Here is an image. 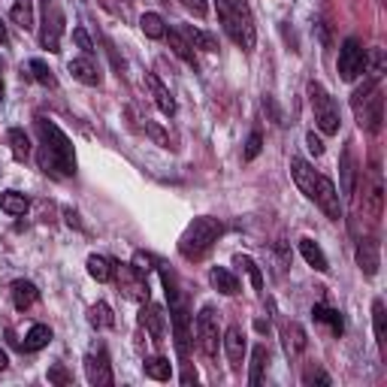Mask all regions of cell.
I'll list each match as a JSON object with an SVG mask.
<instances>
[{"label": "cell", "instance_id": "1", "mask_svg": "<svg viewBox=\"0 0 387 387\" xmlns=\"http://www.w3.org/2000/svg\"><path fill=\"white\" fill-rule=\"evenodd\" d=\"M37 137H39V148H37V164L46 176L52 179H70L76 176V151L70 137L61 130L52 118L37 115Z\"/></svg>", "mask_w": 387, "mask_h": 387}, {"label": "cell", "instance_id": "2", "mask_svg": "<svg viewBox=\"0 0 387 387\" xmlns=\"http://www.w3.org/2000/svg\"><path fill=\"white\" fill-rule=\"evenodd\" d=\"M160 281H164L167 300H170V324H172V339H176V351L179 360L185 366L182 372V384H197V372H191L188 366V348H191V330H188V309L185 300H182V291L176 284V276L170 272V267H160Z\"/></svg>", "mask_w": 387, "mask_h": 387}, {"label": "cell", "instance_id": "3", "mask_svg": "<svg viewBox=\"0 0 387 387\" xmlns=\"http://www.w3.org/2000/svg\"><path fill=\"white\" fill-rule=\"evenodd\" d=\"M221 233H224V224L218 218H209V215L194 218L188 224V230L182 233V239H179V254L182 258H188V260H200L203 254L218 242Z\"/></svg>", "mask_w": 387, "mask_h": 387}, {"label": "cell", "instance_id": "4", "mask_svg": "<svg viewBox=\"0 0 387 387\" xmlns=\"http://www.w3.org/2000/svg\"><path fill=\"white\" fill-rule=\"evenodd\" d=\"M309 100H312V109H315V121H318L321 134H339V106H336V100L324 91V85L318 82H309Z\"/></svg>", "mask_w": 387, "mask_h": 387}, {"label": "cell", "instance_id": "5", "mask_svg": "<svg viewBox=\"0 0 387 387\" xmlns=\"http://www.w3.org/2000/svg\"><path fill=\"white\" fill-rule=\"evenodd\" d=\"M112 279L118 281V291L125 293L130 303L148 300V281L137 267H130V263H112Z\"/></svg>", "mask_w": 387, "mask_h": 387}, {"label": "cell", "instance_id": "6", "mask_svg": "<svg viewBox=\"0 0 387 387\" xmlns=\"http://www.w3.org/2000/svg\"><path fill=\"white\" fill-rule=\"evenodd\" d=\"M197 345L209 360L218 357V345H221V330H218V315L212 305H203L197 315Z\"/></svg>", "mask_w": 387, "mask_h": 387}, {"label": "cell", "instance_id": "7", "mask_svg": "<svg viewBox=\"0 0 387 387\" xmlns=\"http://www.w3.org/2000/svg\"><path fill=\"white\" fill-rule=\"evenodd\" d=\"M61 34H64V13H61L58 0H43V30H39V43L52 55L61 52Z\"/></svg>", "mask_w": 387, "mask_h": 387}, {"label": "cell", "instance_id": "8", "mask_svg": "<svg viewBox=\"0 0 387 387\" xmlns=\"http://www.w3.org/2000/svg\"><path fill=\"white\" fill-rule=\"evenodd\" d=\"M230 39L246 49V52H251L254 43H258V27H254L248 0H233V37Z\"/></svg>", "mask_w": 387, "mask_h": 387}, {"label": "cell", "instance_id": "9", "mask_svg": "<svg viewBox=\"0 0 387 387\" xmlns=\"http://www.w3.org/2000/svg\"><path fill=\"white\" fill-rule=\"evenodd\" d=\"M366 49L360 46V39L357 37H348L342 43L339 49V76H342V82H354L363 70H366Z\"/></svg>", "mask_w": 387, "mask_h": 387}, {"label": "cell", "instance_id": "10", "mask_svg": "<svg viewBox=\"0 0 387 387\" xmlns=\"http://www.w3.org/2000/svg\"><path fill=\"white\" fill-rule=\"evenodd\" d=\"M381 103H384V97H381V91L375 88L372 94L363 100V103L351 106L354 115H357V125L366 127L369 134H379V130H381Z\"/></svg>", "mask_w": 387, "mask_h": 387}, {"label": "cell", "instance_id": "11", "mask_svg": "<svg viewBox=\"0 0 387 387\" xmlns=\"http://www.w3.org/2000/svg\"><path fill=\"white\" fill-rule=\"evenodd\" d=\"M139 324L148 330L151 342L155 345H164V336H167V315L158 303H142V312H139Z\"/></svg>", "mask_w": 387, "mask_h": 387}, {"label": "cell", "instance_id": "12", "mask_svg": "<svg viewBox=\"0 0 387 387\" xmlns=\"http://www.w3.org/2000/svg\"><path fill=\"white\" fill-rule=\"evenodd\" d=\"M318 206L324 209V215L339 221L342 218V203H339V194H336V185L327 176H318V185H315V197H312Z\"/></svg>", "mask_w": 387, "mask_h": 387}, {"label": "cell", "instance_id": "13", "mask_svg": "<svg viewBox=\"0 0 387 387\" xmlns=\"http://www.w3.org/2000/svg\"><path fill=\"white\" fill-rule=\"evenodd\" d=\"M85 375H88V381L94 384V387H112V384H115V379H112V366H109L106 351L88 354V357H85Z\"/></svg>", "mask_w": 387, "mask_h": 387}, {"label": "cell", "instance_id": "14", "mask_svg": "<svg viewBox=\"0 0 387 387\" xmlns=\"http://www.w3.org/2000/svg\"><path fill=\"white\" fill-rule=\"evenodd\" d=\"M221 342H224V351H227V357H230V366H233V369H239L242 360H246V351H248V345H246V333H242L239 324L227 327V333L221 336Z\"/></svg>", "mask_w": 387, "mask_h": 387}, {"label": "cell", "instance_id": "15", "mask_svg": "<svg viewBox=\"0 0 387 387\" xmlns=\"http://www.w3.org/2000/svg\"><path fill=\"white\" fill-rule=\"evenodd\" d=\"M291 176H293V182H297V188L312 200L315 185H318V172L312 170V164H305L303 158H291Z\"/></svg>", "mask_w": 387, "mask_h": 387}, {"label": "cell", "instance_id": "16", "mask_svg": "<svg viewBox=\"0 0 387 387\" xmlns=\"http://www.w3.org/2000/svg\"><path fill=\"white\" fill-rule=\"evenodd\" d=\"M357 267L363 269V276H375L381 267V251H379V242L375 239H360L357 246Z\"/></svg>", "mask_w": 387, "mask_h": 387}, {"label": "cell", "instance_id": "17", "mask_svg": "<svg viewBox=\"0 0 387 387\" xmlns=\"http://www.w3.org/2000/svg\"><path fill=\"white\" fill-rule=\"evenodd\" d=\"M67 67H70V73H73V79H79L82 85H91V88L100 85V79H103V76H100V70H97V64L91 61V55L73 58Z\"/></svg>", "mask_w": 387, "mask_h": 387}, {"label": "cell", "instance_id": "18", "mask_svg": "<svg viewBox=\"0 0 387 387\" xmlns=\"http://www.w3.org/2000/svg\"><path fill=\"white\" fill-rule=\"evenodd\" d=\"M9 297H13V305H15L18 312H27L30 305L39 300V291H37L34 281L18 279V281H13V291H9Z\"/></svg>", "mask_w": 387, "mask_h": 387}, {"label": "cell", "instance_id": "19", "mask_svg": "<svg viewBox=\"0 0 387 387\" xmlns=\"http://www.w3.org/2000/svg\"><path fill=\"white\" fill-rule=\"evenodd\" d=\"M146 85L151 88V94H155L158 109L164 112V115H176V100H172V94L167 91V85L160 82V79H158L155 73H146Z\"/></svg>", "mask_w": 387, "mask_h": 387}, {"label": "cell", "instance_id": "20", "mask_svg": "<svg viewBox=\"0 0 387 387\" xmlns=\"http://www.w3.org/2000/svg\"><path fill=\"white\" fill-rule=\"evenodd\" d=\"M179 34L188 39L191 49H203V52H218V39L206 34V30L194 27V25H179Z\"/></svg>", "mask_w": 387, "mask_h": 387}, {"label": "cell", "instance_id": "21", "mask_svg": "<svg viewBox=\"0 0 387 387\" xmlns=\"http://www.w3.org/2000/svg\"><path fill=\"white\" fill-rule=\"evenodd\" d=\"M209 281H212V288H215L218 293H224V297H236V293H239V279L233 276L230 269H224V267H212Z\"/></svg>", "mask_w": 387, "mask_h": 387}, {"label": "cell", "instance_id": "22", "mask_svg": "<svg viewBox=\"0 0 387 387\" xmlns=\"http://www.w3.org/2000/svg\"><path fill=\"white\" fill-rule=\"evenodd\" d=\"M164 39L170 43L172 55H176V58H182V61H185V64H191V67H197V55H194V49H191V43H188V39L179 34V27H176V30H167V34H164Z\"/></svg>", "mask_w": 387, "mask_h": 387}, {"label": "cell", "instance_id": "23", "mask_svg": "<svg viewBox=\"0 0 387 387\" xmlns=\"http://www.w3.org/2000/svg\"><path fill=\"white\" fill-rule=\"evenodd\" d=\"M300 254L305 258V263H309L312 269L330 272V263H327V258H324V251H321V246L315 239H300Z\"/></svg>", "mask_w": 387, "mask_h": 387}, {"label": "cell", "instance_id": "24", "mask_svg": "<svg viewBox=\"0 0 387 387\" xmlns=\"http://www.w3.org/2000/svg\"><path fill=\"white\" fill-rule=\"evenodd\" d=\"M305 345H309L305 330L300 327V324H288V327H284V351H288V357H300V354L305 351Z\"/></svg>", "mask_w": 387, "mask_h": 387}, {"label": "cell", "instance_id": "25", "mask_svg": "<svg viewBox=\"0 0 387 387\" xmlns=\"http://www.w3.org/2000/svg\"><path fill=\"white\" fill-rule=\"evenodd\" d=\"M342 197H354V185H357V170H354V155H351V148H345L342 151Z\"/></svg>", "mask_w": 387, "mask_h": 387}, {"label": "cell", "instance_id": "26", "mask_svg": "<svg viewBox=\"0 0 387 387\" xmlns=\"http://www.w3.org/2000/svg\"><path fill=\"white\" fill-rule=\"evenodd\" d=\"M312 318L318 321V324H327V327L333 330V336H342L345 330V324H342V315L330 309V305H324V303H315V309H312Z\"/></svg>", "mask_w": 387, "mask_h": 387}, {"label": "cell", "instance_id": "27", "mask_svg": "<svg viewBox=\"0 0 387 387\" xmlns=\"http://www.w3.org/2000/svg\"><path fill=\"white\" fill-rule=\"evenodd\" d=\"M267 363H269V348H267V345H254V351H251V369H248V384H251V387L260 384Z\"/></svg>", "mask_w": 387, "mask_h": 387}, {"label": "cell", "instance_id": "28", "mask_svg": "<svg viewBox=\"0 0 387 387\" xmlns=\"http://www.w3.org/2000/svg\"><path fill=\"white\" fill-rule=\"evenodd\" d=\"M6 142H9V148H13V158L15 160H27L30 158V139L22 127H9L6 130Z\"/></svg>", "mask_w": 387, "mask_h": 387}, {"label": "cell", "instance_id": "29", "mask_svg": "<svg viewBox=\"0 0 387 387\" xmlns=\"http://www.w3.org/2000/svg\"><path fill=\"white\" fill-rule=\"evenodd\" d=\"M9 18L22 30H30L34 27V0H15L13 9H9Z\"/></svg>", "mask_w": 387, "mask_h": 387}, {"label": "cell", "instance_id": "30", "mask_svg": "<svg viewBox=\"0 0 387 387\" xmlns=\"http://www.w3.org/2000/svg\"><path fill=\"white\" fill-rule=\"evenodd\" d=\"M49 342H52V330H49L46 324H34V327L27 330V336H25V345H22V348H25V351H43Z\"/></svg>", "mask_w": 387, "mask_h": 387}, {"label": "cell", "instance_id": "31", "mask_svg": "<svg viewBox=\"0 0 387 387\" xmlns=\"http://www.w3.org/2000/svg\"><path fill=\"white\" fill-rule=\"evenodd\" d=\"M27 197L25 194H18V191H4L0 194V209L6 212V215H25L27 212Z\"/></svg>", "mask_w": 387, "mask_h": 387}, {"label": "cell", "instance_id": "32", "mask_svg": "<svg viewBox=\"0 0 387 387\" xmlns=\"http://www.w3.org/2000/svg\"><path fill=\"white\" fill-rule=\"evenodd\" d=\"M88 321H91V327H97V330L115 327V315H112V309H109L106 303H94V305H91Z\"/></svg>", "mask_w": 387, "mask_h": 387}, {"label": "cell", "instance_id": "33", "mask_svg": "<svg viewBox=\"0 0 387 387\" xmlns=\"http://www.w3.org/2000/svg\"><path fill=\"white\" fill-rule=\"evenodd\" d=\"M139 27H142V34H146L148 39H164V34H167V22H164V15H158V13L142 15Z\"/></svg>", "mask_w": 387, "mask_h": 387}, {"label": "cell", "instance_id": "34", "mask_svg": "<svg viewBox=\"0 0 387 387\" xmlns=\"http://www.w3.org/2000/svg\"><path fill=\"white\" fill-rule=\"evenodd\" d=\"M142 369H146L148 379L155 381H170L172 379V363L167 357H148L146 363H142Z\"/></svg>", "mask_w": 387, "mask_h": 387}, {"label": "cell", "instance_id": "35", "mask_svg": "<svg viewBox=\"0 0 387 387\" xmlns=\"http://www.w3.org/2000/svg\"><path fill=\"white\" fill-rule=\"evenodd\" d=\"M88 276L94 281H112V260L103 254H91L88 258Z\"/></svg>", "mask_w": 387, "mask_h": 387}, {"label": "cell", "instance_id": "36", "mask_svg": "<svg viewBox=\"0 0 387 387\" xmlns=\"http://www.w3.org/2000/svg\"><path fill=\"white\" fill-rule=\"evenodd\" d=\"M233 263H236L239 269H246V276L251 279V284H254V291L258 293H263V272H260V267L258 263H254L248 254H236V258H233Z\"/></svg>", "mask_w": 387, "mask_h": 387}, {"label": "cell", "instance_id": "37", "mask_svg": "<svg viewBox=\"0 0 387 387\" xmlns=\"http://www.w3.org/2000/svg\"><path fill=\"white\" fill-rule=\"evenodd\" d=\"M27 70H30V76H34V79H37V82L43 85V88H55V85H58V79L52 76V70H49L46 61L30 58V61H27Z\"/></svg>", "mask_w": 387, "mask_h": 387}, {"label": "cell", "instance_id": "38", "mask_svg": "<svg viewBox=\"0 0 387 387\" xmlns=\"http://www.w3.org/2000/svg\"><path fill=\"white\" fill-rule=\"evenodd\" d=\"M372 324H375V339H379L381 351H384V342H387V312H384V303L381 300L372 303Z\"/></svg>", "mask_w": 387, "mask_h": 387}, {"label": "cell", "instance_id": "39", "mask_svg": "<svg viewBox=\"0 0 387 387\" xmlns=\"http://www.w3.org/2000/svg\"><path fill=\"white\" fill-rule=\"evenodd\" d=\"M215 9H218L221 27L227 30V37H233V0H215Z\"/></svg>", "mask_w": 387, "mask_h": 387}, {"label": "cell", "instance_id": "40", "mask_svg": "<svg viewBox=\"0 0 387 387\" xmlns=\"http://www.w3.org/2000/svg\"><path fill=\"white\" fill-rule=\"evenodd\" d=\"M49 384H58V387L73 384V372H67V366H64V363L49 366Z\"/></svg>", "mask_w": 387, "mask_h": 387}, {"label": "cell", "instance_id": "41", "mask_svg": "<svg viewBox=\"0 0 387 387\" xmlns=\"http://www.w3.org/2000/svg\"><path fill=\"white\" fill-rule=\"evenodd\" d=\"M303 381H305V384H315V381H318V384H324V387H330V384H333V381H330V375L324 372V369H318V366H309V369L303 372Z\"/></svg>", "mask_w": 387, "mask_h": 387}, {"label": "cell", "instance_id": "42", "mask_svg": "<svg viewBox=\"0 0 387 387\" xmlns=\"http://www.w3.org/2000/svg\"><path fill=\"white\" fill-rule=\"evenodd\" d=\"M260 148H263V137H260V130H254V134L248 137V142H246V160H254V158H258Z\"/></svg>", "mask_w": 387, "mask_h": 387}, {"label": "cell", "instance_id": "43", "mask_svg": "<svg viewBox=\"0 0 387 387\" xmlns=\"http://www.w3.org/2000/svg\"><path fill=\"white\" fill-rule=\"evenodd\" d=\"M73 39H76V46L82 49L85 55H94V43H91V37H88L85 27H73Z\"/></svg>", "mask_w": 387, "mask_h": 387}, {"label": "cell", "instance_id": "44", "mask_svg": "<svg viewBox=\"0 0 387 387\" xmlns=\"http://www.w3.org/2000/svg\"><path fill=\"white\" fill-rule=\"evenodd\" d=\"M182 6L191 9V13L197 15V18H203V15L209 13V4H206V0H182Z\"/></svg>", "mask_w": 387, "mask_h": 387}, {"label": "cell", "instance_id": "45", "mask_svg": "<svg viewBox=\"0 0 387 387\" xmlns=\"http://www.w3.org/2000/svg\"><path fill=\"white\" fill-rule=\"evenodd\" d=\"M263 109H269V115H272V121H276V125H284V115H281V109L276 106V100H272L269 94L263 97Z\"/></svg>", "mask_w": 387, "mask_h": 387}, {"label": "cell", "instance_id": "46", "mask_svg": "<svg viewBox=\"0 0 387 387\" xmlns=\"http://www.w3.org/2000/svg\"><path fill=\"white\" fill-rule=\"evenodd\" d=\"M305 146H309V151H312L315 158H321V155H324V142H321V137L305 134Z\"/></svg>", "mask_w": 387, "mask_h": 387}, {"label": "cell", "instance_id": "47", "mask_svg": "<svg viewBox=\"0 0 387 387\" xmlns=\"http://www.w3.org/2000/svg\"><path fill=\"white\" fill-rule=\"evenodd\" d=\"M134 267L142 272V276H146V272L151 269V258H148V254H142V251H137L134 254Z\"/></svg>", "mask_w": 387, "mask_h": 387}, {"label": "cell", "instance_id": "48", "mask_svg": "<svg viewBox=\"0 0 387 387\" xmlns=\"http://www.w3.org/2000/svg\"><path fill=\"white\" fill-rule=\"evenodd\" d=\"M67 224H70V227H79V230H82V224H79V215H76L73 209H67Z\"/></svg>", "mask_w": 387, "mask_h": 387}, {"label": "cell", "instance_id": "49", "mask_svg": "<svg viewBox=\"0 0 387 387\" xmlns=\"http://www.w3.org/2000/svg\"><path fill=\"white\" fill-rule=\"evenodd\" d=\"M6 366H9V357H6V351H0V372H4Z\"/></svg>", "mask_w": 387, "mask_h": 387}, {"label": "cell", "instance_id": "50", "mask_svg": "<svg viewBox=\"0 0 387 387\" xmlns=\"http://www.w3.org/2000/svg\"><path fill=\"white\" fill-rule=\"evenodd\" d=\"M6 39H9V34H6V25L0 22V43H6Z\"/></svg>", "mask_w": 387, "mask_h": 387}, {"label": "cell", "instance_id": "51", "mask_svg": "<svg viewBox=\"0 0 387 387\" xmlns=\"http://www.w3.org/2000/svg\"><path fill=\"white\" fill-rule=\"evenodd\" d=\"M0 103H4V82H0Z\"/></svg>", "mask_w": 387, "mask_h": 387}]
</instances>
